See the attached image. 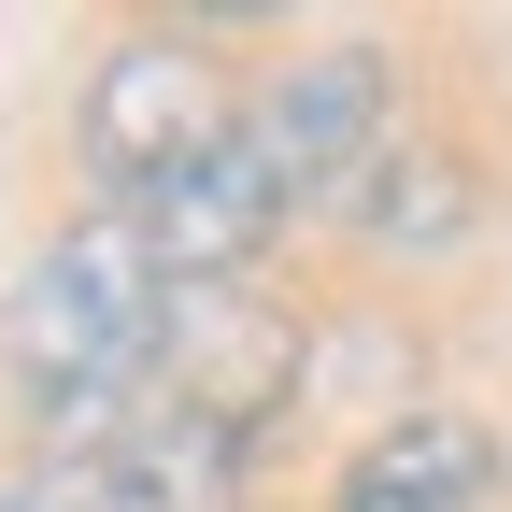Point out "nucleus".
Segmentation results:
<instances>
[{
    "mask_svg": "<svg viewBox=\"0 0 512 512\" xmlns=\"http://www.w3.org/2000/svg\"><path fill=\"white\" fill-rule=\"evenodd\" d=\"M242 441H256V427H214V413L157 399V413H128L100 456H114V484L143 498V512H228V498H242Z\"/></svg>",
    "mask_w": 512,
    "mask_h": 512,
    "instance_id": "obj_8",
    "label": "nucleus"
},
{
    "mask_svg": "<svg viewBox=\"0 0 512 512\" xmlns=\"http://www.w3.org/2000/svg\"><path fill=\"white\" fill-rule=\"evenodd\" d=\"M171 313H185V285L143 242V214H72L15 285V384L57 413H100L114 384H143L171 356Z\"/></svg>",
    "mask_w": 512,
    "mask_h": 512,
    "instance_id": "obj_1",
    "label": "nucleus"
},
{
    "mask_svg": "<svg viewBox=\"0 0 512 512\" xmlns=\"http://www.w3.org/2000/svg\"><path fill=\"white\" fill-rule=\"evenodd\" d=\"M228 143V100H214V72L185 43H128V57H100V86H86V157L128 185V200H157V185L185 171V157H214Z\"/></svg>",
    "mask_w": 512,
    "mask_h": 512,
    "instance_id": "obj_3",
    "label": "nucleus"
},
{
    "mask_svg": "<svg viewBox=\"0 0 512 512\" xmlns=\"http://www.w3.org/2000/svg\"><path fill=\"white\" fill-rule=\"evenodd\" d=\"M242 143H256V171H271L285 200H342V185L399 143V86H384L370 43H313L299 72H271L242 100Z\"/></svg>",
    "mask_w": 512,
    "mask_h": 512,
    "instance_id": "obj_2",
    "label": "nucleus"
},
{
    "mask_svg": "<svg viewBox=\"0 0 512 512\" xmlns=\"http://www.w3.org/2000/svg\"><path fill=\"white\" fill-rule=\"evenodd\" d=\"M171 399L214 413V427H256L271 399H299V328H271L242 285H185V313H171Z\"/></svg>",
    "mask_w": 512,
    "mask_h": 512,
    "instance_id": "obj_5",
    "label": "nucleus"
},
{
    "mask_svg": "<svg viewBox=\"0 0 512 512\" xmlns=\"http://www.w3.org/2000/svg\"><path fill=\"white\" fill-rule=\"evenodd\" d=\"M484 498H498V427L470 413H413L342 470V512H484Z\"/></svg>",
    "mask_w": 512,
    "mask_h": 512,
    "instance_id": "obj_7",
    "label": "nucleus"
},
{
    "mask_svg": "<svg viewBox=\"0 0 512 512\" xmlns=\"http://www.w3.org/2000/svg\"><path fill=\"white\" fill-rule=\"evenodd\" d=\"M0 512H143V498L114 484V456H100V441H72V456H43V470H15V484H0Z\"/></svg>",
    "mask_w": 512,
    "mask_h": 512,
    "instance_id": "obj_9",
    "label": "nucleus"
},
{
    "mask_svg": "<svg viewBox=\"0 0 512 512\" xmlns=\"http://www.w3.org/2000/svg\"><path fill=\"white\" fill-rule=\"evenodd\" d=\"M342 214H356V242H384V256H441V242H470L484 185H470V157L441 143V128H399V143L342 185Z\"/></svg>",
    "mask_w": 512,
    "mask_h": 512,
    "instance_id": "obj_6",
    "label": "nucleus"
},
{
    "mask_svg": "<svg viewBox=\"0 0 512 512\" xmlns=\"http://www.w3.org/2000/svg\"><path fill=\"white\" fill-rule=\"evenodd\" d=\"M128 214H143V242L171 256V285H242L256 256H271V228H285L299 200H285L271 171H256V143L228 128L214 157H185V171L157 185V200H128Z\"/></svg>",
    "mask_w": 512,
    "mask_h": 512,
    "instance_id": "obj_4",
    "label": "nucleus"
}]
</instances>
